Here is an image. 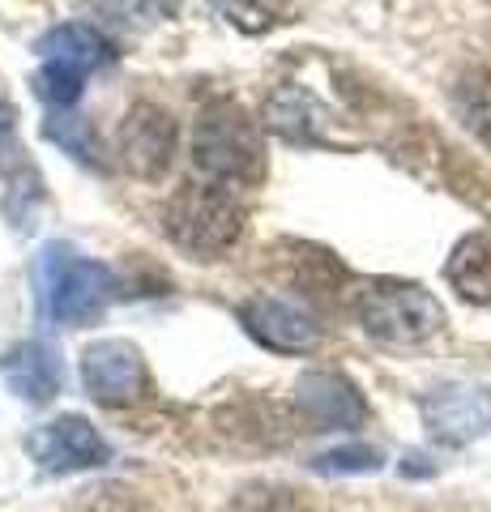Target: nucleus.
<instances>
[{"label":"nucleus","mask_w":491,"mask_h":512,"mask_svg":"<svg viewBox=\"0 0 491 512\" xmlns=\"http://www.w3.org/2000/svg\"><path fill=\"white\" fill-rule=\"evenodd\" d=\"M457 111L462 124L491 150V69H466L457 82Z\"/></svg>","instance_id":"4468645a"},{"label":"nucleus","mask_w":491,"mask_h":512,"mask_svg":"<svg viewBox=\"0 0 491 512\" xmlns=\"http://www.w3.org/2000/svg\"><path fill=\"white\" fill-rule=\"evenodd\" d=\"M82 384L99 406L120 410V406H133L150 393V372H146V359H141V350L133 342L107 338V342L86 346Z\"/></svg>","instance_id":"423d86ee"},{"label":"nucleus","mask_w":491,"mask_h":512,"mask_svg":"<svg viewBox=\"0 0 491 512\" xmlns=\"http://www.w3.org/2000/svg\"><path fill=\"white\" fill-rule=\"evenodd\" d=\"M235 512H308L304 504L295 500L291 491H274V487H248L240 495Z\"/></svg>","instance_id":"2eb2a0df"},{"label":"nucleus","mask_w":491,"mask_h":512,"mask_svg":"<svg viewBox=\"0 0 491 512\" xmlns=\"http://www.w3.org/2000/svg\"><path fill=\"white\" fill-rule=\"evenodd\" d=\"M0 376L9 380L13 393L26 397V402H35V406L52 402V397L60 393V363L43 342L13 346L9 355L0 359Z\"/></svg>","instance_id":"9b49d317"},{"label":"nucleus","mask_w":491,"mask_h":512,"mask_svg":"<svg viewBox=\"0 0 491 512\" xmlns=\"http://www.w3.org/2000/svg\"><path fill=\"white\" fill-rule=\"evenodd\" d=\"M240 320L252 338L269 350H278V355H308V350H316V342H321V325H316L308 312H299L282 299H269V295L248 299L240 308Z\"/></svg>","instance_id":"6e6552de"},{"label":"nucleus","mask_w":491,"mask_h":512,"mask_svg":"<svg viewBox=\"0 0 491 512\" xmlns=\"http://www.w3.org/2000/svg\"><path fill=\"white\" fill-rule=\"evenodd\" d=\"M423 414L436 440H445V444L479 440L491 427V393L474 389V384H445V389H436L427 397Z\"/></svg>","instance_id":"1a4fd4ad"},{"label":"nucleus","mask_w":491,"mask_h":512,"mask_svg":"<svg viewBox=\"0 0 491 512\" xmlns=\"http://www.w3.org/2000/svg\"><path fill=\"white\" fill-rule=\"evenodd\" d=\"M39 282H43V308L56 325H90V320L103 316V308L116 295L112 269L86 261V256H77L65 244L43 248Z\"/></svg>","instance_id":"20e7f679"},{"label":"nucleus","mask_w":491,"mask_h":512,"mask_svg":"<svg viewBox=\"0 0 491 512\" xmlns=\"http://www.w3.org/2000/svg\"><path fill=\"white\" fill-rule=\"evenodd\" d=\"M176 120L158 103H133L116 128V158L137 180H163L176 154Z\"/></svg>","instance_id":"39448f33"},{"label":"nucleus","mask_w":491,"mask_h":512,"mask_svg":"<svg viewBox=\"0 0 491 512\" xmlns=\"http://www.w3.org/2000/svg\"><path fill=\"white\" fill-rule=\"evenodd\" d=\"M30 457L39 461L47 474H73V470H94L112 461V448L94 431L82 414H60V419L43 423L30 431Z\"/></svg>","instance_id":"0eeeda50"},{"label":"nucleus","mask_w":491,"mask_h":512,"mask_svg":"<svg viewBox=\"0 0 491 512\" xmlns=\"http://www.w3.org/2000/svg\"><path fill=\"white\" fill-rule=\"evenodd\" d=\"M43 52V64H60L69 73H90L99 64L112 60V43H107L94 26H82V22H69V26H56L52 35L39 43Z\"/></svg>","instance_id":"f8f14e48"},{"label":"nucleus","mask_w":491,"mask_h":512,"mask_svg":"<svg viewBox=\"0 0 491 512\" xmlns=\"http://www.w3.org/2000/svg\"><path fill=\"white\" fill-rule=\"evenodd\" d=\"M47 137L60 141L65 150H73L77 158H90V154H94V141L86 137V128L77 124V120H65V116L52 120V124H47Z\"/></svg>","instance_id":"f3484780"},{"label":"nucleus","mask_w":491,"mask_h":512,"mask_svg":"<svg viewBox=\"0 0 491 512\" xmlns=\"http://www.w3.org/2000/svg\"><path fill=\"white\" fill-rule=\"evenodd\" d=\"M193 163L205 180L252 188L265 175V141L257 120L240 103L218 99L201 111L193 128Z\"/></svg>","instance_id":"f257e3e1"},{"label":"nucleus","mask_w":491,"mask_h":512,"mask_svg":"<svg viewBox=\"0 0 491 512\" xmlns=\"http://www.w3.org/2000/svg\"><path fill=\"white\" fill-rule=\"evenodd\" d=\"M163 231L176 239L184 252L214 261L223 256L244 231V205L227 184L188 180L163 210Z\"/></svg>","instance_id":"f03ea898"},{"label":"nucleus","mask_w":491,"mask_h":512,"mask_svg":"<svg viewBox=\"0 0 491 512\" xmlns=\"http://www.w3.org/2000/svg\"><path fill=\"white\" fill-rule=\"evenodd\" d=\"M445 278L470 303H491V231H474L453 248Z\"/></svg>","instance_id":"ddd939ff"},{"label":"nucleus","mask_w":491,"mask_h":512,"mask_svg":"<svg viewBox=\"0 0 491 512\" xmlns=\"http://www.w3.org/2000/svg\"><path fill=\"white\" fill-rule=\"evenodd\" d=\"M376 453L372 448H334V453L316 457V470L321 474H359V470H376Z\"/></svg>","instance_id":"dca6fc26"},{"label":"nucleus","mask_w":491,"mask_h":512,"mask_svg":"<svg viewBox=\"0 0 491 512\" xmlns=\"http://www.w3.org/2000/svg\"><path fill=\"white\" fill-rule=\"evenodd\" d=\"M295 406L308 414L316 427H355L363 423V397L355 393L351 380L334 372H312L295 384Z\"/></svg>","instance_id":"9d476101"},{"label":"nucleus","mask_w":491,"mask_h":512,"mask_svg":"<svg viewBox=\"0 0 491 512\" xmlns=\"http://www.w3.org/2000/svg\"><path fill=\"white\" fill-rule=\"evenodd\" d=\"M355 316L359 325L380 342L393 346H415L427 342L445 325V308L432 291H423L415 282L398 278H372L355 291Z\"/></svg>","instance_id":"7ed1b4c3"}]
</instances>
